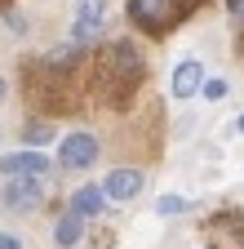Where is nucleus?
<instances>
[{
	"label": "nucleus",
	"instance_id": "7ed1b4c3",
	"mask_svg": "<svg viewBox=\"0 0 244 249\" xmlns=\"http://www.w3.org/2000/svg\"><path fill=\"white\" fill-rule=\"evenodd\" d=\"M0 205L14 209V213H32V209L40 205V178H5Z\"/></svg>",
	"mask_w": 244,
	"mask_h": 249
},
{
	"label": "nucleus",
	"instance_id": "0eeeda50",
	"mask_svg": "<svg viewBox=\"0 0 244 249\" xmlns=\"http://www.w3.org/2000/svg\"><path fill=\"white\" fill-rule=\"evenodd\" d=\"M204 89V67H200V58H187V62H178L173 67V93L178 98H191V93Z\"/></svg>",
	"mask_w": 244,
	"mask_h": 249
},
{
	"label": "nucleus",
	"instance_id": "423d86ee",
	"mask_svg": "<svg viewBox=\"0 0 244 249\" xmlns=\"http://www.w3.org/2000/svg\"><path fill=\"white\" fill-rule=\"evenodd\" d=\"M0 174H5V178H45L49 174V160H45L40 151H14V156L0 160Z\"/></svg>",
	"mask_w": 244,
	"mask_h": 249
},
{
	"label": "nucleus",
	"instance_id": "dca6fc26",
	"mask_svg": "<svg viewBox=\"0 0 244 249\" xmlns=\"http://www.w3.org/2000/svg\"><path fill=\"white\" fill-rule=\"evenodd\" d=\"M231 9H244V0H231Z\"/></svg>",
	"mask_w": 244,
	"mask_h": 249
},
{
	"label": "nucleus",
	"instance_id": "f257e3e1",
	"mask_svg": "<svg viewBox=\"0 0 244 249\" xmlns=\"http://www.w3.org/2000/svg\"><path fill=\"white\" fill-rule=\"evenodd\" d=\"M142 80H146V62H142V53L129 40H115V45L102 49V58H98V85H102V93L115 107H125L142 89Z\"/></svg>",
	"mask_w": 244,
	"mask_h": 249
},
{
	"label": "nucleus",
	"instance_id": "9d476101",
	"mask_svg": "<svg viewBox=\"0 0 244 249\" xmlns=\"http://www.w3.org/2000/svg\"><path fill=\"white\" fill-rule=\"evenodd\" d=\"M102 205H107V187H80V192L71 196V209H76L80 218L102 213Z\"/></svg>",
	"mask_w": 244,
	"mask_h": 249
},
{
	"label": "nucleus",
	"instance_id": "20e7f679",
	"mask_svg": "<svg viewBox=\"0 0 244 249\" xmlns=\"http://www.w3.org/2000/svg\"><path fill=\"white\" fill-rule=\"evenodd\" d=\"M58 160H63L67 169H84V165H94L98 160V138L94 134H71V138H63V151H58Z\"/></svg>",
	"mask_w": 244,
	"mask_h": 249
},
{
	"label": "nucleus",
	"instance_id": "f3484780",
	"mask_svg": "<svg viewBox=\"0 0 244 249\" xmlns=\"http://www.w3.org/2000/svg\"><path fill=\"white\" fill-rule=\"evenodd\" d=\"M235 129H240V134H244V116H240V120H235Z\"/></svg>",
	"mask_w": 244,
	"mask_h": 249
},
{
	"label": "nucleus",
	"instance_id": "f03ea898",
	"mask_svg": "<svg viewBox=\"0 0 244 249\" xmlns=\"http://www.w3.org/2000/svg\"><path fill=\"white\" fill-rule=\"evenodd\" d=\"M195 5H200V0H129V18H133L142 31L164 36V31H173Z\"/></svg>",
	"mask_w": 244,
	"mask_h": 249
},
{
	"label": "nucleus",
	"instance_id": "ddd939ff",
	"mask_svg": "<svg viewBox=\"0 0 244 249\" xmlns=\"http://www.w3.org/2000/svg\"><path fill=\"white\" fill-rule=\"evenodd\" d=\"M200 93H204L209 103H222L227 93H231V85H227V80H204V89H200Z\"/></svg>",
	"mask_w": 244,
	"mask_h": 249
},
{
	"label": "nucleus",
	"instance_id": "1a4fd4ad",
	"mask_svg": "<svg viewBox=\"0 0 244 249\" xmlns=\"http://www.w3.org/2000/svg\"><path fill=\"white\" fill-rule=\"evenodd\" d=\"M80 53H84V45H80V40H71V45H58V49H49V53H45V71H71L76 62H80Z\"/></svg>",
	"mask_w": 244,
	"mask_h": 249
},
{
	"label": "nucleus",
	"instance_id": "4468645a",
	"mask_svg": "<svg viewBox=\"0 0 244 249\" xmlns=\"http://www.w3.org/2000/svg\"><path fill=\"white\" fill-rule=\"evenodd\" d=\"M187 205H191V200H182V196H160V205H156V209H160L164 218H173V213H182Z\"/></svg>",
	"mask_w": 244,
	"mask_h": 249
},
{
	"label": "nucleus",
	"instance_id": "9b49d317",
	"mask_svg": "<svg viewBox=\"0 0 244 249\" xmlns=\"http://www.w3.org/2000/svg\"><path fill=\"white\" fill-rule=\"evenodd\" d=\"M53 236H58V245L63 249H71V245H80V236H84V218L71 209L67 218H58V227H53Z\"/></svg>",
	"mask_w": 244,
	"mask_h": 249
},
{
	"label": "nucleus",
	"instance_id": "39448f33",
	"mask_svg": "<svg viewBox=\"0 0 244 249\" xmlns=\"http://www.w3.org/2000/svg\"><path fill=\"white\" fill-rule=\"evenodd\" d=\"M102 18H107V0H76V31L71 40H94L102 31Z\"/></svg>",
	"mask_w": 244,
	"mask_h": 249
},
{
	"label": "nucleus",
	"instance_id": "f8f14e48",
	"mask_svg": "<svg viewBox=\"0 0 244 249\" xmlns=\"http://www.w3.org/2000/svg\"><path fill=\"white\" fill-rule=\"evenodd\" d=\"M22 138H27V147H49L53 142V129H49V124H27Z\"/></svg>",
	"mask_w": 244,
	"mask_h": 249
},
{
	"label": "nucleus",
	"instance_id": "6e6552de",
	"mask_svg": "<svg viewBox=\"0 0 244 249\" xmlns=\"http://www.w3.org/2000/svg\"><path fill=\"white\" fill-rule=\"evenodd\" d=\"M107 196L111 200H133L138 192H142V174L138 169H115V174H107Z\"/></svg>",
	"mask_w": 244,
	"mask_h": 249
},
{
	"label": "nucleus",
	"instance_id": "2eb2a0df",
	"mask_svg": "<svg viewBox=\"0 0 244 249\" xmlns=\"http://www.w3.org/2000/svg\"><path fill=\"white\" fill-rule=\"evenodd\" d=\"M0 249H22V245H18V236H0Z\"/></svg>",
	"mask_w": 244,
	"mask_h": 249
}]
</instances>
